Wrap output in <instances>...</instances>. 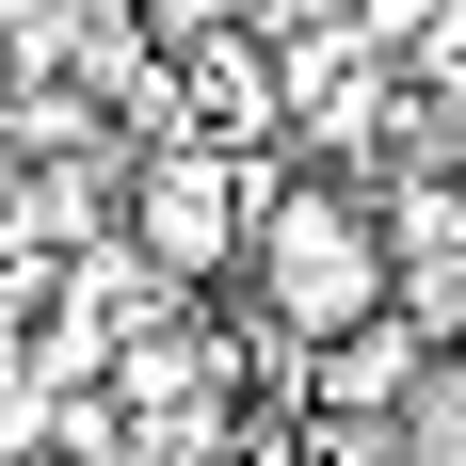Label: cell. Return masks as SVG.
Returning a JSON list of instances; mask_svg holds the SVG:
<instances>
[{
	"label": "cell",
	"mask_w": 466,
	"mask_h": 466,
	"mask_svg": "<svg viewBox=\"0 0 466 466\" xmlns=\"http://www.w3.org/2000/svg\"><path fill=\"white\" fill-rule=\"evenodd\" d=\"M241 274L274 306V354H322L338 322L386 306V241H370V177H322V161H258V226H241Z\"/></svg>",
	"instance_id": "cell-1"
},
{
	"label": "cell",
	"mask_w": 466,
	"mask_h": 466,
	"mask_svg": "<svg viewBox=\"0 0 466 466\" xmlns=\"http://www.w3.org/2000/svg\"><path fill=\"white\" fill-rule=\"evenodd\" d=\"M241 226H258V161L209 129H161L129 161V193H113V241H129L161 289H226L241 274Z\"/></svg>",
	"instance_id": "cell-2"
}]
</instances>
